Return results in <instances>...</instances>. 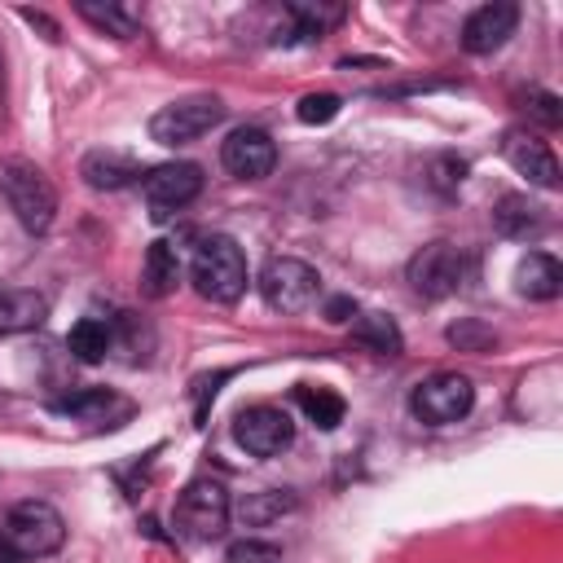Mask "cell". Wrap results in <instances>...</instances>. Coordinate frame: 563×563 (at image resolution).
Wrapping results in <instances>:
<instances>
[{
    "label": "cell",
    "instance_id": "f546056e",
    "mask_svg": "<svg viewBox=\"0 0 563 563\" xmlns=\"http://www.w3.org/2000/svg\"><path fill=\"white\" fill-rule=\"evenodd\" d=\"M356 317V303L347 299V295H334L330 303H325V321H334V325H347Z\"/></svg>",
    "mask_w": 563,
    "mask_h": 563
},
{
    "label": "cell",
    "instance_id": "d6986e66",
    "mask_svg": "<svg viewBox=\"0 0 563 563\" xmlns=\"http://www.w3.org/2000/svg\"><path fill=\"white\" fill-rule=\"evenodd\" d=\"M180 251L172 246V242H150V251H145V268H141V286H145V295L150 299H163V295H172L176 290V282H180Z\"/></svg>",
    "mask_w": 563,
    "mask_h": 563
},
{
    "label": "cell",
    "instance_id": "83f0119b",
    "mask_svg": "<svg viewBox=\"0 0 563 563\" xmlns=\"http://www.w3.org/2000/svg\"><path fill=\"white\" fill-rule=\"evenodd\" d=\"M229 563H282V554H277L273 545L246 541V545H233V550H229Z\"/></svg>",
    "mask_w": 563,
    "mask_h": 563
},
{
    "label": "cell",
    "instance_id": "8992f818",
    "mask_svg": "<svg viewBox=\"0 0 563 563\" xmlns=\"http://www.w3.org/2000/svg\"><path fill=\"white\" fill-rule=\"evenodd\" d=\"M224 119V101L216 92H194V97H180L172 106H163L154 119H150V136L167 150L176 145H189L198 141L202 132H211L216 123Z\"/></svg>",
    "mask_w": 563,
    "mask_h": 563
},
{
    "label": "cell",
    "instance_id": "ba28073f",
    "mask_svg": "<svg viewBox=\"0 0 563 563\" xmlns=\"http://www.w3.org/2000/svg\"><path fill=\"white\" fill-rule=\"evenodd\" d=\"M141 194L154 220H172L202 194V167L198 163H158L141 176Z\"/></svg>",
    "mask_w": 563,
    "mask_h": 563
},
{
    "label": "cell",
    "instance_id": "ac0fdd59",
    "mask_svg": "<svg viewBox=\"0 0 563 563\" xmlns=\"http://www.w3.org/2000/svg\"><path fill=\"white\" fill-rule=\"evenodd\" d=\"M48 317V299L40 290H0V339L40 330Z\"/></svg>",
    "mask_w": 563,
    "mask_h": 563
},
{
    "label": "cell",
    "instance_id": "52a82bcc",
    "mask_svg": "<svg viewBox=\"0 0 563 563\" xmlns=\"http://www.w3.org/2000/svg\"><path fill=\"white\" fill-rule=\"evenodd\" d=\"M471 405H475V387H471V378L457 374V369H440V374L422 378V383L413 387V396H409L413 418L427 422V427H449V422L466 418Z\"/></svg>",
    "mask_w": 563,
    "mask_h": 563
},
{
    "label": "cell",
    "instance_id": "7a4b0ae2",
    "mask_svg": "<svg viewBox=\"0 0 563 563\" xmlns=\"http://www.w3.org/2000/svg\"><path fill=\"white\" fill-rule=\"evenodd\" d=\"M0 194L9 202V211L18 216V224L26 233H48L53 216H57V194L48 185V176L26 163V158H4L0 163Z\"/></svg>",
    "mask_w": 563,
    "mask_h": 563
},
{
    "label": "cell",
    "instance_id": "5b68a950",
    "mask_svg": "<svg viewBox=\"0 0 563 563\" xmlns=\"http://www.w3.org/2000/svg\"><path fill=\"white\" fill-rule=\"evenodd\" d=\"M260 295L277 312H308L321 299V273L295 255H273L260 273Z\"/></svg>",
    "mask_w": 563,
    "mask_h": 563
},
{
    "label": "cell",
    "instance_id": "1f68e13d",
    "mask_svg": "<svg viewBox=\"0 0 563 563\" xmlns=\"http://www.w3.org/2000/svg\"><path fill=\"white\" fill-rule=\"evenodd\" d=\"M0 563H26V559H22V554H18V550H13V545L0 537Z\"/></svg>",
    "mask_w": 563,
    "mask_h": 563
},
{
    "label": "cell",
    "instance_id": "d4e9b609",
    "mask_svg": "<svg viewBox=\"0 0 563 563\" xmlns=\"http://www.w3.org/2000/svg\"><path fill=\"white\" fill-rule=\"evenodd\" d=\"M339 106H343V101H339L334 92H308V97L295 106V119L308 123V128H321V123H330V119L339 114Z\"/></svg>",
    "mask_w": 563,
    "mask_h": 563
},
{
    "label": "cell",
    "instance_id": "f1b7e54d",
    "mask_svg": "<svg viewBox=\"0 0 563 563\" xmlns=\"http://www.w3.org/2000/svg\"><path fill=\"white\" fill-rule=\"evenodd\" d=\"M449 343H453V347H475V352H479V347L493 343V330H479V325H453V330H449Z\"/></svg>",
    "mask_w": 563,
    "mask_h": 563
},
{
    "label": "cell",
    "instance_id": "7402d4cb",
    "mask_svg": "<svg viewBox=\"0 0 563 563\" xmlns=\"http://www.w3.org/2000/svg\"><path fill=\"white\" fill-rule=\"evenodd\" d=\"M66 347H70L84 365H97V361H106V352L114 347V334H110V325H106V321L84 317V321H75V325H70Z\"/></svg>",
    "mask_w": 563,
    "mask_h": 563
},
{
    "label": "cell",
    "instance_id": "277c9868",
    "mask_svg": "<svg viewBox=\"0 0 563 563\" xmlns=\"http://www.w3.org/2000/svg\"><path fill=\"white\" fill-rule=\"evenodd\" d=\"M0 537H4L22 559H48V554L62 550L66 523H62V515H57L48 501H35V497H31V501H18V506L4 515Z\"/></svg>",
    "mask_w": 563,
    "mask_h": 563
},
{
    "label": "cell",
    "instance_id": "9c48e42d",
    "mask_svg": "<svg viewBox=\"0 0 563 563\" xmlns=\"http://www.w3.org/2000/svg\"><path fill=\"white\" fill-rule=\"evenodd\" d=\"M462 277H466V260H462V251L453 242H427L409 260V286L422 299H449V295H457Z\"/></svg>",
    "mask_w": 563,
    "mask_h": 563
},
{
    "label": "cell",
    "instance_id": "4316f807",
    "mask_svg": "<svg viewBox=\"0 0 563 563\" xmlns=\"http://www.w3.org/2000/svg\"><path fill=\"white\" fill-rule=\"evenodd\" d=\"M462 176H466V163H462V158H453V154H440V158H431V167H427V180H431L440 194L457 189V185H462Z\"/></svg>",
    "mask_w": 563,
    "mask_h": 563
},
{
    "label": "cell",
    "instance_id": "ffe728a7",
    "mask_svg": "<svg viewBox=\"0 0 563 563\" xmlns=\"http://www.w3.org/2000/svg\"><path fill=\"white\" fill-rule=\"evenodd\" d=\"M347 325H352V343H361V347H369L378 356H400V347H405L400 325L387 312H356Z\"/></svg>",
    "mask_w": 563,
    "mask_h": 563
},
{
    "label": "cell",
    "instance_id": "30bf717a",
    "mask_svg": "<svg viewBox=\"0 0 563 563\" xmlns=\"http://www.w3.org/2000/svg\"><path fill=\"white\" fill-rule=\"evenodd\" d=\"M233 440L251 453V457H277L282 449H290L295 440V422L286 409L277 405H251L233 418Z\"/></svg>",
    "mask_w": 563,
    "mask_h": 563
},
{
    "label": "cell",
    "instance_id": "484cf974",
    "mask_svg": "<svg viewBox=\"0 0 563 563\" xmlns=\"http://www.w3.org/2000/svg\"><path fill=\"white\" fill-rule=\"evenodd\" d=\"M537 123H545V128H559L563 123V101L554 97V92H545V88H528V106H523Z\"/></svg>",
    "mask_w": 563,
    "mask_h": 563
},
{
    "label": "cell",
    "instance_id": "e0dca14e",
    "mask_svg": "<svg viewBox=\"0 0 563 563\" xmlns=\"http://www.w3.org/2000/svg\"><path fill=\"white\" fill-rule=\"evenodd\" d=\"M493 229H497L501 238L528 242V238H537V233L545 229V216H541V207L528 202L523 194H501V198L493 202Z\"/></svg>",
    "mask_w": 563,
    "mask_h": 563
},
{
    "label": "cell",
    "instance_id": "cb8c5ba5",
    "mask_svg": "<svg viewBox=\"0 0 563 563\" xmlns=\"http://www.w3.org/2000/svg\"><path fill=\"white\" fill-rule=\"evenodd\" d=\"M295 506V497L290 493H277V488H264V493H251L242 506H238V515L251 523V528H260V523H273L282 510H290Z\"/></svg>",
    "mask_w": 563,
    "mask_h": 563
},
{
    "label": "cell",
    "instance_id": "4fadbf2b",
    "mask_svg": "<svg viewBox=\"0 0 563 563\" xmlns=\"http://www.w3.org/2000/svg\"><path fill=\"white\" fill-rule=\"evenodd\" d=\"M501 154H506V163H510L519 176H528L532 185L559 189V158H554V150H550L545 141H537L532 132H506V136H501Z\"/></svg>",
    "mask_w": 563,
    "mask_h": 563
},
{
    "label": "cell",
    "instance_id": "3957f363",
    "mask_svg": "<svg viewBox=\"0 0 563 563\" xmlns=\"http://www.w3.org/2000/svg\"><path fill=\"white\" fill-rule=\"evenodd\" d=\"M229 515H233L229 488L220 479H211V475L189 479L180 488V497H176V528L189 541H216V537H224Z\"/></svg>",
    "mask_w": 563,
    "mask_h": 563
},
{
    "label": "cell",
    "instance_id": "6da1fadb",
    "mask_svg": "<svg viewBox=\"0 0 563 563\" xmlns=\"http://www.w3.org/2000/svg\"><path fill=\"white\" fill-rule=\"evenodd\" d=\"M189 282L211 303H238L246 295V282H251V268H246L242 246L233 238H224V233L207 238L194 251V260H189Z\"/></svg>",
    "mask_w": 563,
    "mask_h": 563
},
{
    "label": "cell",
    "instance_id": "8fae6325",
    "mask_svg": "<svg viewBox=\"0 0 563 563\" xmlns=\"http://www.w3.org/2000/svg\"><path fill=\"white\" fill-rule=\"evenodd\" d=\"M220 163L238 180H264L277 163V145L264 128H233L220 145Z\"/></svg>",
    "mask_w": 563,
    "mask_h": 563
},
{
    "label": "cell",
    "instance_id": "9a60e30c",
    "mask_svg": "<svg viewBox=\"0 0 563 563\" xmlns=\"http://www.w3.org/2000/svg\"><path fill=\"white\" fill-rule=\"evenodd\" d=\"M515 290H519L523 299H537V303L559 299V290H563V268H559V260L545 255V251H528V255L519 260V268H515Z\"/></svg>",
    "mask_w": 563,
    "mask_h": 563
},
{
    "label": "cell",
    "instance_id": "2e32d148",
    "mask_svg": "<svg viewBox=\"0 0 563 563\" xmlns=\"http://www.w3.org/2000/svg\"><path fill=\"white\" fill-rule=\"evenodd\" d=\"M79 176H84L92 189H123V185L141 180L145 172H141V163H136L132 154H123V150H92V154H84Z\"/></svg>",
    "mask_w": 563,
    "mask_h": 563
},
{
    "label": "cell",
    "instance_id": "7c38bea8",
    "mask_svg": "<svg viewBox=\"0 0 563 563\" xmlns=\"http://www.w3.org/2000/svg\"><path fill=\"white\" fill-rule=\"evenodd\" d=\"M519 26V4L510 0H493V4H479L466 22H462V48L484 57V53H497Z\"/></svg>",
    "mask_w": 563,
    "mask_h": 563
},
{
    "label": "cell",
    "instance_id": "5bb4252c",
    "mask_svg": "<svg viewBox=\"0 0 563 563\" xmlns=\"http://www.w3.org/2000/svg\"><path fill=\"white\" fill-rule=\"evenodd\" d=\"M53 413H70V418H84V422H106V427H119L132 405L106 387H88V391H75V396H62L53 400Z\"/></svg>",
    "mask_w": 563,
    "mask_h": 563
},
{
    "label": "cell",
    "instance_id": "603a6c76",
    "mask_svg": "<svg viewBox=\"0 0 563 563\" xmlns=\"http://www.w3.org/2000/svg\"><path fill=\"white\" fill-rule=\"evenodd\" d=\"M299 409L308 413V422H317L321 431H334L339 422H343V413H347V405H343V396L339 391H330V387H299Z\"/></svg>",
    "mask_w": 563,
    "mask_h": 563
},
{
    "label": "cell",
    "instance_id": "44dd1931",
    "mask_svg": "<svg viewBox=\"0 0 563 563\" xmlns=\"http://www.w3.org/2000/svg\"><path fill=\"white\" fill-rule=\"evenodd\" d=\"M75 13L84 18V22H92L97 31H106V35H114V40H132L136 31H141V18L128 9V4H97V0H79L75 4Z\"/></svg>",
    "mask_w": 563,
    "mask_h": 563
},
{
    "label": "cell",
    "instance_id": "4dcf8cb0",
    "mask_svg": "<svg viewBox=\"0 0 563 563\" xmlns=\"http://www.w3.org/2000/svg\"><path fill=\"white\" fill-rule=\"evenodd\" d=\"M22 18H26V22H31V26H40V31H44V35H48V40H57V22H48V18H44V13H35V9H22Z\"/></svg>",
    "mask_w": 563,
    "mask_h": 563
}]
</instances>
